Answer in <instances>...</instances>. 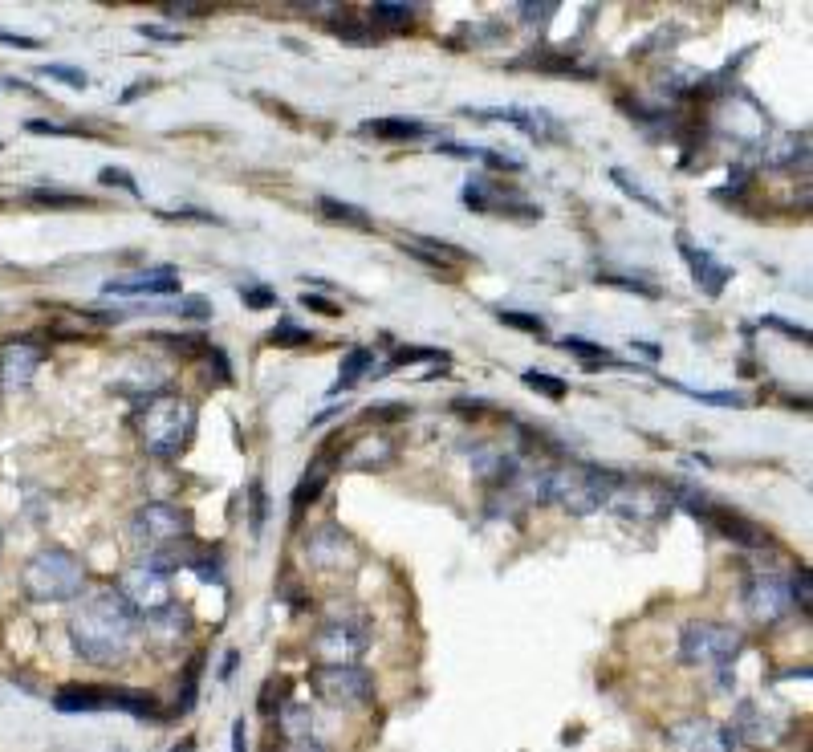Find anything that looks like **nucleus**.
Listing matches in <instances>:
<instances>
[{
    "mask_svg": "<svg viewBox=\"0 0 813 752\" xmlns=\"http://www.w3.org/2000/svg\"><path fill=\"white\" fill-rule=\"evenodd\" d=\"M135 639H139V614L118 590H98L70 614L74 655L94 667L122 663L135 651Z\"/></svg>",
    "mask_w": 813,
    "mask_h": 752,
    "instance_id": "1",
    "label": "nucleus"
},
{
    "mask_svg": "<svg viewBox=\"0 0 813 752\" xmlns=\"http://www.w3.org/2000/svg\"><path fill=\"white\" fill-rule=\"evenodd\" d=\"M196 521L183 505H171V500H147L143 509H135L131 517V549L139 557V566L159 570V574H175L187 570L196 557V537H192Z\"/></svg>",
    "mask_w": 813,
    "mask_h": 752,
    "instance_id": "2",
    "label": "nucleus"
},
{
    "mask_svg": "<svg viewBox=\"0 0 813 752\" xmlns=\"http://www.w3.org/2000/svg\"><path fill=\"white\" fill-rule=\"evenodd\" d=\"M622 476L598 464H557L545 468V505H557L570 517H590L610 505V496L618 492Z\"/></svg>",
    "mask_w": 813,
    "mask_h": 752,
    "instance_id": "3",
    "label": "nucleus"
},
{
    "mask_svg": "<svg viewBox=\"0 0 813 752\" xmlns=\"http://www.w3.org/2000/svg\"><path fill=\"white\" fill-rule=\"evenodd\" d=\"M21 590L29 602H74L82 590H86V566L82 557L61 549V545H49V549H37L25 570H21Z\"/></svg>",
    "mask_w": 813,
    "mask_h": 752,
    "instance_id": "4",
    "label": "nucleus"
},
{
    "mask_svg": "<svg viewBox=\"0 0 813 752\" xmlns=\"http://www.w3.org/2000/svg\"><path fill=\"white\" fill-rule=\"evenodd\" d=\"M192 431H196V403L183 395L167 391L159 399H147L139 411V435L147 456L175 460L187 448V440H192Z\"/></svg>",
    "mask_w": 813,
    "mask_h": 752,
    "instance_id": "5",
    "label": "nucleus"
},
{
    "mask_svg": "<svg viewBox=\"0 0 813 752\" xmlns=\"http://www.w3.org/2000/svg\"><path fill=\"white\" fill-rule=\"evenodd\" d=\"M740 631L728 622H708V618H696V622H687L683 626V635H679V655L683 663H692V667H728L736 655H740Z\"/></svg>",
    "mask_w": 813,
    "mask_h": 752,
    "instance_id": "6",
    "label": "nucleus"
},
{
    "mask_svg": "<svg viewBox=\"0 0 813 752\" xmlns=\"http://www.w3.org/2000/svg\"><path fill=\"white\" fill-rule=\"evenodd\" d=\"M366 647H370V626L358 614L330 618L314 639V655L322 659V667H358Z\"/></svg>",
    "mask_w": 813,
    "mask_h": 752,
    "instance_id": "7",
    "label": "nucleus"
},
{
    "mask_svg": "<svg viewBox=\"0 0 813 752\" xmlns=\"http://www.w3.org/2000/svg\"><path fill=\"white\" fill-rule=\"evenodd\" d=\"M309 683H314L318 700L330 708H358L374 696V679L362 667H318Z\"/></svg>",
    "mask_w": 813,
    "mask_h": 752,
    "instance_id": "8",
    "label": "nucleus"
},
{
    "mask_svg": "<svg viewBox=\"0 0 813 752\" xmlns=\"http://www.w3.org/2000/svg\"><path fill=\"white\" fill-rule=\"evenodd\" d=\"M610 513L627 521H659L671 513V488L667 484H647V480H627L622 476L618 492L610 496Z\"/></svg>",
    "mask_w": 813,
    "mask_h": 752,
    "instance_id": "9",
    "label": "nucleus"
},
{
    "mask_svg": "<svg viewBox=\"0 0 813 752\" xmlns=\"http://www.w3.org/2000/svg\"><path fill=\"white\" fill-rule=\"evenodd\" d=\"M744 610L753 622L761 626H777L793 614V598H789V582L781 574H753L744 582Z\"/></svg>",
    "mask_w": 813,
    "mask_h": 752,
    "instance_id": "10",
    "label": "nucleus"
},
{
    "mask_svg": "<svg viewBox=\"0 0 813 752\" xmlns=\"http://www.w3.org/2000/svg\"><path fill=\"white\" fill-rule=\"evenodd\" d=\"M464 118H496V122H513V127L537 143H557L566 139V127L549 114V110H537V106H464L460 110Z\"/></svg>",
    "mask_w": 813,
    "mask_h": 752,
    "instance_id": "11",
    "label": "nucleus"
},
{
    "mask_svg": "<svg viewBox=\"0 0 813 752\" xmlns=\"http://www.w3.org/2000/svg\"><path fill=\"white\" fill-rule=\"evenodd\" d=\"M716 131L732 135V139L744 143V147H757V143H765L769 118H765V110H761L753 98H748V94L732 90V94H724V106H720V114H716Z\"/></svg>",
    "mask_w": 813,
    "mask_h": 752,
    "instance_id": "12",
    "label": "nucleus"
},
{
    "mask_svg": "<svg viewBox=\"0 0 813 752\" xmlns=\"http://www.w3.org/2000/svg\"><path fill=\"white\" fill-rule=\"evenodd\" d=\"M663 740H667L671 752H732L736 748L732 728H724V724H716L708 716H687V720L671 724L663 732Z\"/></svg>",
    "mask_w": 813,
    "mask_h": 752,
    "instance_id": "13",
    "label": "nucleus"
},
{
    "mask_svg": "<svg viewBox=\"0 0 813 752\" xmlns=\"http://www.w3.org/2000/svg\"><path fill=\"white\" fill-rule=\"evenodd\" d=\"M464 204L472 212H500V216H525V220H541V208L521 200L509 187H496L488 175H472L464 183Z\"/></svg>",
    "mask_w": 813,
    "mask_h": 752,
    "instance_id": "14",
    "label": "nucleus"
},
{
    "mask_svg": "<svg viewBox=\"0 0 813 752\" xmlns=\"http://www.w3.org/2000/svg\"><path fill=\"white\" fill-rule=\"evenodd\" d=\"M118 594L135 606L139 618H147V614L163 610L167 602H175V598H171V578L159 574V570H147V566H135L127 578H122V590H118Z\"/></svg>",
    "mask_w": 813,
    "mask_h": 752,
    "instance_id": "15",
    "label": "nucleus"
},
{
    "mask_svg": "<svg viewBox=\"0 0 813 752\" xmlns=\"http://www.w3.org/2000/svg\"><path fill=\"white\" fill-rule=\"evenodd\" d=\"M106 297H163V293H179V273L171 265L159 269H143L131 277H110L102 285Z\"/></svg>",
    "mask_w": 813,
    "mask_h": 752,
    "instance_id": "16",
    "label": "nucleus"
},
{
    "mask_svg": "<svg viewBox=\"0 0 813 752\" xmlns=\"http://www.w3.org/2000/svg\"><path fill=\"white\" fill-rule=\"evenodd\" d=\"M350 553H354L350 533H342L338 525H318L314 533L305 537V557L314 561L318 570H338Z\"/></svg>",
    "mask_w": 813,
    "mask_h": 752,
    "instance_id": "17",
    "label": "nucleus"
},
{
    "mask_svg": "<svg viewBox=\"0 0 813 752\" xmlns=\"http://www.w3.org/2000/svg\"><path fill=\"white\" fill-rule=\"evenodd\" d=\"M679 253H683V261H687V269H692V281L708 293V297H720L724 293V285H728V269L708 253V248H700V244H692L687 236H679Z\"/></svg>",
    "mask_w": 813,
    "mask_h": 752,
    "instance_id": "18",
    "label": "nucleus"
},
{
    "mask_svg": "<svg viewBox=\"0 0 813 752\" xmlns=\"http://www.w3.org/2000/svg\"><path fill=\"white\" fill-rule=\"evenodd\" d=\"M53 708L78 716V712H106L110 708V687L102 683H61L53 692Z\"/></svg>",
    "mask_w": 813,
    "mask_h": 752,
    "instance_id": "19",
    "label": "nucleus"
},
{
    "mask_svg": "<svg viewBox=\"0 0 813 752\" xmlns=\"http://www.w3.org/2000/svg\"><path fill=\"white\" fill-rule=\"evenodd\" d=\"M342 460V452H338V444H326V452H318V460L305 468V476H301V484L293 488V509L297 513H305V505H314V500L326 492V484H330V472H334V464Z\"/></svg>",
    "mask_w": 813,
    "mask_h": 752,
    "instance_id": "20",
    "label": "nucleus"
},
{
    "mask_svg": "<svg viewBox=\"0 0 813 752\" xmlns=\"http://www.w3.org/2000/svg\"><path fill=\"white\" fill-rule=\"evenodd\" d=\"M139 626H147V635H151L155 643L171 647V643H179L187 631H192V610L179 606V602H167L163 610H155V614L139 618Z\"/></svg>",
    "mask_w": 813,
    "mask_h": 752,
    "instance_id": "21",
    "label": "nucleus"
},
{
    "mask_svg": "<svg viewBox=\"0 0 813 752\" xmlns=\"http://www.w3.org/2000/svg\"><path fill=\"white\" fill-rule=\"evenodd\" d=\"M37 366H41V350L29 346V342H13V346L0 350V383L5 387H29Z\"/></svg>",
    "mask_w": 813,
    "mask_h": 752,
    "instance_id": "22",
    "label": "nucleus"
},
{
    "mask_svg": "<svg viewBox=\"0 0 813 752\" xmlns=\"http://www.w3.org/2000/svg\"><path fill=\"white\" fill-rule=\"evenodd\" d=\"M110 387L127 399H159V395H167V370H159L151 362H135V374L131 370L118 374Z\"/></svg>",
    "mask_w": 813,
    "mask_h": 752,
    "instance_id": "23",
    "label": "nucleus"
},
{
    "mask_svg": "<svg viewBox=\"0 0 813 752\" xmlns=\"http://www.w3.org/2000/svg\"><path fill=\"white\" fill-rule=\"evenodd\" d=\"M110 708L114 712H127L135 720H167V712L159 708V696L143 692V687H110Z\"/></svg>",
    "mask_w": 813,
    "mask_h": 752,
    "instance_id": "24",
    "label": "nucleus"
},
{
    "mask_svg": "<svg viewBox=\"0 0 813 752\" xmlns=\"http://www.w3.org/2000/svg\"><path fill=\"white\" fill-rule=\"evenodd\" d=\"M362 131L374 139H387V143H411V139H423L431 127L419 118H370Z\"/></svg>",
    "mask_w": 813,
    "mask_h": 752,
    "instance_id": "25",
    "label": "nucleus"
},
{
    "mask_svg": "<svg viewBox=\"0 0 813 752\" xmlns=\"http://www.w3.org/2000/svg\"><path fill=\"white\" fill-rule=\"evenodd\" d=\"M204 663H208V655H204V651L187 659L183 679H179V692H175V704H171V716H187V712L196 708V700H200V675H204Z\"/></svg>",
    "mask_w": 813,
    "mask_h": 752,
    "instance_id": "26",
    "label": "nucleus"
},
{
    "mask_svg": "<svg viewBox=\"0 0 813 752\" xmlns=\"http://www.w3.org/2000/svg\"><path fill=\"white\" fill-rule=\"evenodd\" d=\"M805 155H809V135H805V131H801V135L789 131V135H781L777 143L765 147V163H769V167H793L797 159L805 163Z\"/></svg>",
    "mask_w": 813,
    "mask_h": 752,
    "instance_id": "27",
    "label": "nucleus"
},
{
    "mask_svg": "<svg viewBox=\"0 0 813 752\" xmlns=\"http://www.w3.org/2000/svg\"><path fill=\"white\" fill-rule=\"evenodd\" d=\"M374 366V350H366V346H354L346 358H342V370H338V387L334 391H350V387H358V379L362 374Z\"/></svg>",
    "mask_w": 813,
    "mask_h": 752,
    "instance_id": "28",
    "label": "nucleus"
},
{
    "mask_svg": "<svg viewBox=\"0 0 813 752\" xmlns=\"http://www.w3.org/2000/svg\"><path fill=\"white\" fill-rule=\"evenodd\" d=\"M318 212L334 224H350V228H366L370 216L358 208V204H346V200H334V196H318Z\"/></svg>",
    "mask_w": 813,
    "mask_h": 752,
    "instance_id": "29",
    "label": "nucleus"
},
{
    "mask_svg": "<svg viewBox=\"0 0 813 752\" xmlns=\"http://www.w3.org/2000/svg\"><path fill=\"white\" fill-rule=\"evenodd\" d=\"M561 350L574 354V358H582V362H586V370H598V366H618V362L606 354V346L586 342V338H561Z\"/></svg>",
    "mask_w": 813,
    "mask_h": 752,
    "instance_id": "30",
    "label": "nucleus"
},
{
    "mask_svg": "<svg viewBox=\"0 0 813 752\" xmlns=\"http://www.w3.org/2000/svg\"><path fill=\"white\" fill-rule=\"evenodd\" d=\"M610 179H614V183L622 187V196H631V200H639V204H643L647 212H655V216H663V212H667V208H663V204H659V200H655V196L647 192V187H643V183H639L635 175H627V171H622V167H614V171H610Z\"/></svg>",
    "mask_w": 813,
    "mask_h": 752,
    "instance_id": "31",
    "label": "nucleus"
},
{
    "mask_svg": "<svg viewBox=\"0 0 813 752\" xmlns=\"http://www.w3.org/2000/svg\"><path fill=\"white\" fill-rule=\"evenodd\" d=\"M521 379H525V387H533L537 395H545V399H553V403H561V399L570 395V387L561 383L557 374H545V370H525Z\"/></svg>",
    "mask_w": 813,
    "mask_h": 752,
    "instance_id": "32",
    "label": "nucleus"
},
{
    "mask_svg": "<svg viewBox=\"0 0 813 752\" xmlns=\"http://www.w3.org/2000/svg\"><path fill=\"white\" fill-rule=\"evenodd\" d=\"M407 29L411 25V9L407 5H370V29Z\"/></svg>",
    "mask_w": 813,
    "mask_h": 752,
    "instance_id": "33",
    "label": "nucleus"
},
{
    "mask_svg": "<svg viewBox=\"0 0 813 752\" xmlns=\"http://www.w3.org/2000/svg\"><path fill=\"white\" fill-rule=\"evenodd\" d=\"M496 318H500V326H513V330L533 334V338H545V334H549V326H545L541 318H533V313H521V309H500Z\"/></svg>",
    "mask_w": 813,
    "mask_h": 752,
    "instance_id": "34",
    "label": "nucleus"
},
{
    "mask_svg": "<svg viewBox=\"0 0 813 752\" xmlns=\"http://www.w3.org/2000/svg\"><path fill=\"white\" fill-rule=\"evenodd\" d=\"M25 131L29 135H66V139H90V131L86 127H66V122H49V118H29L25 122Z\"/></svg>",
    "mask_w": 813,
    "mask_h": 752,
    "instance_id": "35",
    "label": "nucleus"
},
{
    "mask_svg": "<svg viewBox=\"0 0 813 752\" xmlns=\"http://www.w3.org/2000/svg\"><path fill=\"white\" fill-rule=\"evenodd\" d=\"M248 496H253V509H248V525H253V537H261V529H265V517H269L265 484H261V480H253V484H248Z\"/></svg>",
    "mask_w": 813,
    "mask_h": 752,
    "instance_id": "36",
    "label": "nucleus"
},
{
    "mask_svg": "<svg viewBox=\"0 0 813 752\" xmlns=\"http://www.w3.org/2000/svg\"><path fill=\"white\" fill-rule=\"evenodd\" d=\"M285 696H289V679H269L265 683V692H261V700H257V708L269 716V712H281L285 708Z\"/></svg>",
    "mask_w": 813,
    "mask_h": 752,
    "instance_id": "37",
    "label": "nucleus"
},
{
    "mask_svg": "<svg viewBox=\"0 0 813 752\" xmlns=\"http://www.w3.org/2000/svg\"><path fill=\"white\" fill-rule=\"evenodd\" d=\"M667 387L692 395V399H700V403H712V407H744V399L732 395V391H692V387H683V383H667Z\"/></svg>",
    "mask_w": 813,
    "mask_h": 752,
    "instance_id": "38",
    "label": "nucleus"
},
{
    "mask_svg": "<svg viewBox=\"0 0 813 752\" xmlns=\"http://www.w3.org/2000/svg\"><path fill=\"white\" fill-rule=\"evenodd\" d=\"M98 179H102L106 187H122V192H131V196H143L139 179H135L127 167H102V171H98Z\"/></svg>",
    "mask_w": 813,
    "mask_h": 752,
    "instance_id": "39",
    "label": "nucleus"
},
{
    "mask_svg": "<svg viewBox=\"0 0 813 752\" xmlns=\"http://www.w3.org/2000/svg\"><path fill=\"white\" fill-rule=\"evenodd\" d=\"M269 342H273V346H309V342H314V334L301 330V326H293V322H277V330L269 334Z\"/></svg>",
    "mask_w": 813,
    "mask_h": 752,
    "instance_id": "40",
    "label": "nucleus"
},
{
    "mask_svg": "<svg viewBox=\"0 0 813 752\" xmlns=\"http://www.w3.org/2000/svg\"><path fill=\"white\" fill-rule=\"evenodd\" d=\"M407 362H448V354L444 350H427V346H403L391 358V366H407Z\"/></svg>",
    "mask_w": 813,
    "mask_h": 752,
    "instance_id": "41",
    "label": "nucleus"
},
{
    "mask_svg": "<svg viewBox=\"0 0 813 752\" xmlns=\"http://www.w3.org/2000/svg\"><path fill=\"white\" fill-rule=\"evenodd\" d=\"M598 281H602V285H614V289H627V293L659 297V289H655V285H643V281H635V277H618V273H598Z\"/></svg>",
    "mask_w": 813,
    "mask_h": 752,
    "instance_id": "42",
    "label": "nucleus"
},
{
    "mask_svg": "<svg viewBox=\"0 0 813 752\" xmlns=\"http://www.w3.org/2000/svg\"><path fill=\"white\" fill-rule=\"evenodd\" d=\"M330 29H334V33L342 37V41H362V45H370V41H379V33H374L370 25H366V29H358V21H342V17H338V21L330 25Z\"/></svg>",
    "mask_w": 813,
    "mask_h": 752,
    "instance_id": "43",
    "label": "nucleus"
},
{
    "mask_svg": "<svg viewBox=\"0 0 813 752\" xmlns=\"http://www.w3.org/2000/svg\"><path fill=\"white\" fill-rule=\"evenodd\" d=\"M204 358H208V370H216V383L228 387V383H232V366H228L224 350H220V346H204Z\"/></svg>",
    "mask_w": 813,
    "mask_h": 752,
    "instance_id": "44",
    "label": "nucleus"
},
{
    "mask_svg": "<svg viewBox=\"0 0 813 752\" xmlns=\"http://www.w3.org/2000/svg\"><path fill=\"white\" fill-rule=\"evenodd\" d=\"M33 204H49V208H78V204H86V196H66V192H45V187H37V192H33Z\"/></svg>",
    "mask_w": 813,
    "mask_h": 752,
    "instance_id": "45",
    "label": "nucleus"
},
{
    "mask_svg": "<svg viewBox=\"0 0 813 752\" xmlns=\"http://www.w3.org/2000/svg\"><path fill=\"white\" fill-rule=\"evenodd\" d=\"M789 598H793V606L797 610H805L809 614V606H813V590H809V574L801 570L793 582H789Z\"/></svg>",
    "mask_w": 813,
    "mask_h": 752,
    "instance_id": "46",
    "label": "nucleus"
},
{
    "mask_svg": "<svg viewBox=\"0 0 813 752\" xmlns=\"http://www.w3.org/2000/svg\"><path fill=\"white\" fill-rule=\"evenodd\" d=\"M240 301L253 305V309H265V305H277V293L273 289H257V285H240Z\"/></svg>",
    "mask_w": 813,
    "mask_h": 752,
    "instance_id": "47",
    "label": "nucleus"
},
{
    "mask_svg": "<svg viewBox=\"0 0 813 752\" xmlns=\"http://www.w3.org/2000/svg\"><path fill=\"white\" fill-rule=\"evenodd\" d=\"M41 74L45 78H57V82H70V86H86L90 78L82 74V70H74V66H41Z\"/></svg>",
    "mask_w": 813,
    "mask_h": 752,
    "instance_id": "48",
    "label": "nucleus"
},
{
    "mask_svg": "<svg viewBox=\"0 0 813 752\" xmlns=\"http://www.w3.org/2000/svg\"><path fill=\"white\" fill-rule=\"evenodd\" d=\"M285 752H326V744H322L314 732H301V736H289V740H285Z\"/></svg>",
    "mask_w": 813,
    "mask_h": 752,
    "instance_id": "49",
    "label": "nucleus"
},
{
    "mask_svg": "<svg viewBox=\"0 0 813 752\" xmlns=\"http://www.w3.org/2000/svg\"><path fill=\"white\" fill-rule=\"evenodd\" d=\"M179 313H187V318H196V322H208L212 318V305L204 297H183L179 301Z\"/></svg>",
    "mask_w": 813,
    "mask_h": 752,
    "instance_id": "50",
    "label": "nucleus"
},
{
    "mask_svg": "<svg viewBox=\"0 0 813 752\" xmlns=\"http://www.w3.org/2000/svg\"><path fill=\"white\" fill-rule=\"evenodd\" d=\"M167 17H179V21H192V17H208L212 9L208 5H163Z\"/></svg>",
    "mask_w": 813,
    "mask_h": 752,
    "instance_id": "51",
    "label": "nucleus"
},
{
    "mask_svg": "<svg viewBox=\"0 0 813 752\" xmlns=\"http://www.w3.org/2000/svg\"><path fill=\"white\" fill-rule=\"evenodd\" d=\"M139 33H143V37H151V41H171V45H179V41H183V33H179V29H163V25H139Z\"/></svg>",
    "mask_w": 813,
    "mask_h": 752,
    "instance_id": "52",
    "label": "nucleus"
},
{
    "mask_svg": "<svg viewBox=\"0 0 813 752\" xmlns=\"http://www.w3.org/2000/svg\"><path fill=\"white\" fill-rule=\"evenodd\" d=\"M440 151H444V155H452V159H484V151H488V147H464V143H440Z\"/></svg>",
    "mask_w": 813,
    "mask_h": 752,
    "instance_id": "53",
    "label": "nucleus"
},
{
    "mask_svg": "<svg viewBox=\"0 0 813 752\" xmlns=\"http://www.w3.org/2000/svg\"><path fill=\"white\" fill-rule=\"evenodd\" d=\"M765 326H773V330H781V334H789V338H797V342H809V334H805L801 326H789V322H781L777 313H769V318H765Z\"/></svg>",
    "mask_w": 813,
    "mask_h": 752,
    "instance_id": "54",
    "label": "nucleus"
},
{
    "mask_svg": "<svg viewBox=\"0 0 813 752\" xmlns=\"http://www.w3.org/2000/svg\"><path fill=\"white\" fill-rule=\"evenodd\" d=\"M553 13H557L553 0H549V5H521V17H525V21H549Z\"/></svg>",
    "mask_w": 813,
    "mask_h": 752,
    "instance_id": "55",
    "label": "nucleus"
},
{
    "mask_svg": "<svg viewBox=\"0 0 813 752\" xmlns=\"http://www.w3.org/2000/svg\"><path fill=\"white\" fill-rule=\"evenodd\" d=\"M0 45H13V49H37L41 41H37V37H21V33H9V29H0Z\"/></svg>",
    "mask_w": 813,
    "mask_h": 752,
    "instance_id": "56",
    "label": "nucleus"
},
{
    "mask_svg": "<svg viewBox=\"0 0 813 752\" xmlns=\"http://www.w3.org/2000/svg\"><path fill=\"white\" fill-rule=\"evenodd\" d=\"M366 415H370V419H374V415H379V419H399V415H411V411H407L403 403H379V407H370Z\"/></svg>",
    "mask_w": 813,
    "mask_h": 752,
    "instance_id": "57",
    "label": "nucleus"
},
{
    "mask_svg": "<svg viewBox=\"0 0 813 752\" xmlns=\"http://www.w3.org/2000/svg\"><path fill=\"white\" fill-rule=\"evenodd\" d=\"M301 305H305V309H318V313H338V305H334V301L314 297V293H305V297H301Z\"/></svg>",
    "mask_w": 813,
    "mask_h": 752,
    "instance_id": "58",
    "label": "nucleus"
},
{
    "mask_svg": "<svg viewBox=\"0 0 813 752\" xmlns=\"http://www.w3.org/2000/svg\"><path fill=\"white\" fill-rule=\"evenodd\" d=\"M232 752H248V728H244V720L232 724Z\"/></svg>",
    "mask_w": 813,
    "mask_h": 752,
    "instance_id": "59",
    "label": "nucleus"
},
{
    "mask_svg": "<svg viewBox=\"0 0 813 752\" xmlns=\"http://www.w3.org/2000/svg\"><path fill=\"white\" fill-rule=\"evenodd\" d=\"M631 350H639V354H643L647 362H659V354H663V350H659L655 342H631Z\"/></svg>",
    "mask_w": 813,
    "mask_h": 752,
    "instance_id": "60",
    "label": "nucleus"
},
{
    "mask_svg": "<svg viewBox=\"0 0 813 752\" xmlns=\"http://www.w3.org/2000/svg\"><path fill=\"white\" fill-rule=\"evenodd\" d=\"M232 671H236V651H228V655H224V667H220V679H232Z\"/></svg>",
    "mask_w": 813,
    "mask_h": 752,
    "instance_id": "61",
    "label": "nucleus"
},
{
    "mask_svg": "<svg viewBox=\"0 0 813 752\" xmlns=\"http://www.w3.org/2000/svg\"><path fill=\"white\" fill-rule=\"evenodd\" d=\"M175 752H196V744H192V740H183V744H179Z\"/></svg>",
    "mask_w": 813,
    "mask_h": 752,
    "instance_id": "62",
    "label": "nucleus"
}]
</instances>
